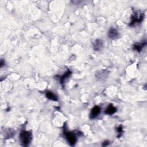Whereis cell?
I'll use <instances>...</instances> for the list:
<instances>
[{"instance_id":"obj_1","label":"cell","mask_w":147,"mask_h":147,"mask_svg":"<svg viewBox=\"0 0 147 147\" xmlns=\"http://www.w3.org/2000/svg\"><path fill=\"white\" fill-rule=\"evenodd\" d=\"M20 140L22 146H28L32 140V133L29 131L21 132L20 134Z\"/></svg>"},{"instance_id":"obj_2","label":"cell","mask_w":147,"mask_h":147,"mask_svg":"<svg viewBox=\"0 0 147 147\" xmlns=\"http://www.w3.org/2000/svg\"><path fill=\"white\" fill-rule=\"evenodd\" d=\"M144 18V14L140 11H136L133 15L132 17V21L131 22V25H134L135 24L139 23L142 21Z\"/></svg>"},{"instance_id":"obj_3","label":"cell","mask_w":147,"mask_h":147,"mask_svg":"<svg viewBox=\"0 0 147 147\" xmlns=\"http://www.w3.org/2000/svg\"><path fill=\"white\" fill-rule=\"evenodd\" d=\"M65 136H66V139L68 142L71 145H74L77 141L75 135L72 132H66L65 133Z\"/></svg>"},{"instance_id":"obj_4","label":"cell","mask_w":147,"mask_h":147,"mask_svg":"<svg viewBox=\"0 0 147 147\" xmlns=\"http://www.w3.org/2000/svg\"><path fill=\"white\" fill-rule=\"evenodd\" d=\"M101 113V108L98 106H95L93 108L91 109V113H90V117L91 119L93 118H95L96 117H97L99 114H100Z\"/></svg>"},{"instance_id":"obj_5","label":"cell","mask_w":147,"mask_h":147,"mask_svg":"<svg viewBox=\"0 0 147 147\" xmlns=\"http://www.w3.org/2000/svg\"><path fill=\"white\" fill-rule=\"evenodd\" d=\"M108 36L109 37V38L114 39L118 38V36H119V33H118L116 29H114L113 28H112L109 31Z\"/></svg>"},{"instance_id":"obj_6","label":"cell","mask_w":147,"mask_h":147,"mask_svg":"<svg viewBox=\"0 0 147 147\" xmlns=\"http://www.w3.org/2000/svg\"><path fill=\"white\" fill-rule=\"evenodd\" d=\"M103 47V41L101 40H95L94 43L93 48L94 50L95 51H100Z\"/></svg>"},{"instance_id":"obj_7","label":"cell","mask_w":147,"mask_h":147,"mask_svg":"<svg viewBox=\"0 0 147 147\" xmlns=\"http://www.w3.org/2000/svg\"><path fill=\"white\" fill-rule=\"evenodd\" d=\"M116 112V108L114 106H113L112 105H109V106L107 107V109L105 110V113L106 114L108 115H112L114 113H115Z\"/></svg>"},{"instance_id":"obj_8","label":"cell","mask_w":147,"mask_h":147,"mask_svg":"<svg viewBox=\"0 0 147 147\" xmlns=\"http://www.w3.org/2000/svg\"><path fill=\"white\" fill-rule=\"evenodd\" d=\"M46 97L49 99V100L56 101H58V97H56V95H55L51 91H48L46 93Z\"/></svg>"},{"instance_id":"obj_9","label":"cell","mask_w":147,"mask_h":147,"mask_svg":"<svg viewBox=\"0 0 147 147\" xmlns=\"http://www.w3.org/2000/svg\"><path fill=\"white\" fill-rule=\"evenodd\" d=\"M145 43H143V44H135L134 46V48L137 51L140 52L141 50H142L144 46H145Z\"/></svg>"},{"instance_id":"obj_10","label":"cell","mask_w":147,"mask_h":147,"mask_svg":"<svg viewBox=\"0 0 147 147\" xmlns=\"http://www.w3.org/2000/svg\"><path fill=\"white\" fill-rule=\"evenodd\" d=\"M70 74H71V72L70 71H68L67 73L65 74L63 76V77L61 78V82H62L63 83L64 81L66 79H67V78L69 77Z\"/></svg>"},{"instance_id":"obj_11","label":"cell","mask_w":147,"mask_h":147,"mask_svg":"<svg viewBox=\"0 0 147 147\" xmlns=\"http://www.w3.org/2000/svg\"><path fill=\"white\" fill-rule=\"evenodd\" d=\"M4 65V63H3V60H1V67H2V66Z\"/></svg>"},{"instance_id":"obj_12","label":"cell","mask_w":147,"mask_h":147,"mask_svg":"<svg viewBox=\"0 0 147 147\" xmlns=\"http://www.w3.org/2000/svg\"><path fill=\"white\" fill-rule=\"evenodd\" d=\"M107 141H106V142H105V143H104V144H103V146H106V145H108L109 144H107Z\"/></svg>"}]
</instances>
